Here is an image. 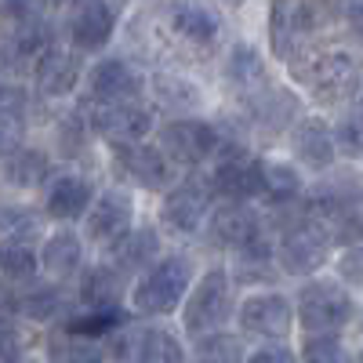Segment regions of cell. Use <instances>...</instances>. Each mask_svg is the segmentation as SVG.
<instances>
[{"label": "cell", "mask_w": 363, "mask_h": 363, "mask_svg": "<svg viewBox=\"0 0 363 363\" xmlns=\"http://www.w3.org/2000/svg\"><path fill=\"white\" fill-rule=\"evenodd\" d=\"M196 284V269H193V258L189 255H164L160 262H153L145 272H142V280L135 284L131 291V309L138 316H149V320H157V316H171L182 301L189 298Z\"/></svg>", "instance_id": "cell-1"}, {"label": "cell", "mask_w": 363, "mask_h": 363, "mask_svg": "<svg viewBox=\"0 0 363 363\" xmlns=\"http://www.w3.org/2000/svg\"><path fill=\"white\" fill-rule=\"evenodd\" d=\"M294 316L306 335H338L356 320V298L342 280H306L294 298Z\"/></svg>", "instance_id": "cell-2"}, {"label": "cell", "mask_w": 363, "mask_h": 363, "mask_svg": "<svg viewBox=\"0 0 363 363\" xmlns=\"http://www.w3.org/2000/svg\"><path fill=\"white\" fill-rule=\"evenodd\" d=\"M306 215L316 218L335 244L352 247L356 236H363V189L352 182H330L306 200Z\"/></svg>", "instance_id": "cell-3"}, {"label": "cell", "mask_w": 363, "mask_h": 363, "mask_svg": "<svg viewBox=\"0 0 363 363\" xmlns=\"http://www.w3.org/2000/svg\"><path fill=\"white\" fill-rule=\"evenodd\" d=\"M233 313V280L225 269H207L193 284L189 298L182 301V327L189 338H203L211 330H218Z\"/></svg>", "instance_id": "cell-4"}, {"label": "cell", "mask_w": 363, "mask_h": 363, "mask_svg": "<svg viewBox=\"0 0 363 363\" xmlns=\"http://www.w3.org/2000/svg\"><path fill=\"white\" fill-rule=\"evenodd\" d=\"M207 182H211V193L229 200V203H251V200L265 196L262 160H255L247 149L236 145V142H222Z\"/></svg>", "instance_id": "cell-5"}, {"label": "cell", "mask_w": 363, "mask_h": 363, "mask_svg": "<svg viewBox=\"0 0 363 363\" xmlns=\"http://www.w3.org/2000/svg\"><path fill=\"white\" fill-rule=\"evenodd\" d=\"M306 84L309 91L327 102V106H338L359 95L363 87V58L349 48H335V51H323L316 55L313 62L306 66Z\"/></svg>", "instance_id": "cell-6"}, {"label": "cell", "mask_w": 363, "mask_h": 363, "mask_svg": "<svg viewBox=\"0 0 363 363\" xmlns=\"http://www.w3.org/2000/svg\"><path fill=\"white\" fill-rule=\"evenodd\" d=\"M330 251H335V240L327 236V229L316 218L306 215L280 236L277 262L287 277H313V272H320L327 265Z\"/></svg>", "instance_id": "cell-7"}, {"label": "cell", "mask_w": 363, "mask_h": 363, "mask_svg": "<svg viewBox=\"0 0 363 363\" xmlns=\"http://www.w3.org/2000/svg\"><path fill=\"white\" fill-rule=\"evenodd\" d=\"M236 323L251 338L284 342L294 327V301L280 291H251L236 306Z\"/></svg>", "instance_id": "cell-8"}, {"label": "cell", "mask_w": 363, "mask_h": 363, "mask_svg": "<svg viewBox=\"0 0 363 363\" xmlns=\"http://www.w3.org/2000/svg\"><path fill=\"white\" fill-rule=\"evenodd\" d=\"M160 149L178 167H200L211 157H218L222 135H218V128H211L207 120L178 116V120H171V124L160 128Z\"/></svg>", "instance_id": "cell-9"}, {"label": "cell", "mask_w": 363, "mask_h": 363, "mask_svg": "<svg viewBox=\"0 0 363 363\" xmlns=\"http://www.w3.org/2000/svg\"><path fill=\"white\" fill-rule=\"evenodd\" d=\"M87 128L113 145H131L153 131V113L138 102H95L91 99Z\"/></svg>", "instance_id": "cell-10"}, {"label": "cell", "mask_w": 363, "mask_h": 363, "mask_svg": "<svg viewBox=\"0 0 363 363\" xmlns=\"http://www.w3.org/2000/svg\"><path fill=\"white\" fill-rule=\"evenodd\" d=\"M207 218H211V182L186 178L182 186L167 189L164 207H160V222L171 233L193 236V233H200V225H207Z\"/></svg>", "instance_id": "cell-11"}, {"label": "cell", "mask_w": 363, "mask_h": 363, "mask_svg": "<svg viewBox=\"0 0 363 363\" xmlns=\"http://www.w3.org/2000/svg\"><path fill=\"white\" fill-rule=\"evenodd\" d=\"M131 229H135V200L128 193L106 189L102 196H95V203L87 211V225H84L91 244L113 251Z\"/></svg>", "instance_id": "cell-12"}, {"label": "cell", "mask_w": 363, "mask_h": 363, "mask_svg": "<svg viewBox=\"0 0 363 363\" xmlns=\"http://www.w3.org/2000/svg\"><path fill=\"white\" fill-rule=\"evenodd\" d=\"M207 236L215 240L218 247H225V251H244V247H251L255 240H262L265 233H262V218H258V211L251 207V203H222V207H215L211 211V218H207Z\"/></svg>", "instance_id": "cell-13"}, {"label": "cell", "mask_w": 363, "mask_h": 363, "mask_svg": "<svg viewBox=\"0 0 363 363\" xmlns=\"http://www.w3.org/2000/svg\"><path fill=\"white\" fill-rule=\"evenodd\" d=\"M116 164H120V174L138 182L142 189H167L174 178V164L160 145H142V142L116 145Z\"/></svg>", "instance_id": "cell-14"}, {"label": "cell", "mask_w": 363, "mask_h": 363, "mask_svg": "<svg viewBox=\"0 0 363 363\" xmlns=\"http://www.w3.org/2000/svg\"><path fill=\"white\" fill-rule=\"evenodd\" d=\"M291 149L301 167L320 171V174L335 167V157H338V142L320 116H306L291 128Z\"/></svg>", "instance_id": "cell-15"}, {"label": "cell", "mask_w": 363, "mask_h": 363, "mask_svg": "<svg viewBox=\"0 0 363 363\" xmlns=\"http://www.w3.org/2000/svg\"><path fill=\"white\" fill-rule=\"evenodd\" d=\"M116 29V15L106 0H77L69 15V37L80 51H99L109 44Z\"/></svg>", "instance_id": "cell-16"}, {"label": "cell", "mask_w": 363, "mask_h": 363, "mask_svg": "<svg viewBox=\"0 0 363 363\" xmlns=\"http://www.w3.org/2000/svg\"><path fill=\"white\" fill-rule=\"evenodd\" d=\"M309 29H313V11H309L306 0H272L269 40H272V51L280 58H287Z\"/></svg>", "instance_id": "cell-17"}, {"label": "cell", "mask_w": 363, "mask_h": 363, "mask_svg": "<svg viewBox=\"0 0 363 363\" xmlns=\"http://www.w3.org/2000/svg\"><path fill=\"white\" fill-rule=\"evenodd\" d=\"M142 77L124 58H106L91 69V99L95 102H138Z\"/></svg>", "instance_id": "cell-18"}, {"label": "cell", "mask_w": 363, "mask_h": 363, "mask_svg": "<svg viewBox=\"0 0 363 363\" xmlns=\"http://www.w3.org/2000/svg\"><path fill=\"white\" fill-rule=\"evenodd\" d=\"M91 203H95V189L80 174H58L48 186V215L58 222H73V218L87 215Z\"/></svg>", "instance_id": "cell-19"}, {"label": "cell", "mask_w": 363, "mask_h": 363, "mask_svg": "<svg viewBox=\"0 0 363 363\" xmlns=\"http://www.w3.org/2000/svg\"><path fill=\"white\" fill-rule=\"evenodd\" d=\"M37 87L51 99H62L77 87L80 80V58L73 51H62V48H51L40 62H37Z\"/></svg>", "instance_id": "cell-20"}, {"label": "cell", "mask_w": 363, "mask_h": 363, "mask_svg": "<svg viewBox=\"0 0 363 363\" xmlns=\"http://www.w3.org/2000/svg\"><path fill=\"white\" fill-rule=\"evenodd\" d=\"M157 251H160L157 229H153V225H135V229L113 247V265L128 277V272H138V269H149V265H153Z\"/></svg>", "instance_id": "cell-21"}, {"label": "cell", "mask_w": 363, "mask_h": 363, "mask_svg": "<svg viewBox=\"0 0 363 363\" xmlns=\"http://www.w3.org/2000/svg\"><path fill=\"white\" fill-rule=\"evenodd\" d=\"M51 51V29L44 22H22V29L8 40L4 48V66H15V69H26V66H33Z\"/></svg>", "instance_id": "cell-22"}, {"label": "cell", "mask_w": 363, "mask_h": 363, "mask_svg": "<svg viewBox=\"0 0 363 363\" xmlns=\"http://www.w3.org/2000/svg\"><path fill=\"white\" fill-rule=\"evenodd\" d=\"M131 363H186V345L167 327H145L135 330Z\"/></svg>", "instance_id": "cell-23"}, {"label": "cell", "mask_w": 363, "mask_h": 363, "mask_svg": "<svg viewBox=\"0 0 363 363\" xmlns=\"http://www.w3.org/2000/svg\"><path fill=\"white\" fill-rule=\"evenodd\" d=\"M120 294H124V272L116 265H95V269L84 272L80 301L87 309H116Z\"/></svg>", "instance_id": "cell-24"}, {"label": "cell", "mask_w": 363, "mask_h": 363, "mask_svg": "<svg viewBox=\"0 0 363 363\" xmlns=\"http://www.w3.org/2000/svg\"><path fill=\"white\" fill-rule=\"evenodd\" d=\"M171 29L182 37V40H189L196 48H207L211 40L218 37V15L215 11H207L203 4H174L171 8Z\"/></svg>", "instance_id": "cell-25"}, {"label": "cell", "mask_w": 363, "mask_h": 363, "mask_svg": "<svg viewBox=\"0 0 363 363\" xmlns=\"http://www.w3.org/2000/svg\"><path fill=\"white\" fill-rule=\"evenodd\" d=\"M80 262H84L80 236H77V233H69V229H58V233L48 240V244H44V251H40V265L51 272L55 280L73 277V272L80 269Z\"/></svg>", "instance_id": "cell-26"}, {"label": "cell", "mask_w": 363, "mask_h": 363, "mask_svg": "<svg viewBox=\"0 0 363 363\" xmlns=\"http://www.w3.org/2000/svg\"><path fill=\"white\" fill-rule=\"evenodd\" d=\"M48 171H51L48 153H40V149H18V153L8 157L4 178L11 182V186H18V189H37L40 182L48 178Z\"/></svg>", "instance_id": "cell-27"}, {"label": "cell", "mask_w": 363, "mask_h": 363, "mask_svg": "<svg viewBox=\"0 0 363 363\" xmlns=\"http://www.w3.org/2000/svg\"><path fill=\"white\" fill-rule=\"evenodd\" d=\"M262 174H265V200H272V203H294L301 196V174H298V167H291L284 160H262Z\"/></svg>", "instance_id": "cell-28"}, {"label": "cell", "mask_w": 363, "mask_h": 363, "mask_svg": "<svg viewBox=\"0 0 363 363\" xmlns=\"http://www.w3.org/2000/svg\"><path fill=\"white\" fill-rule=\"evenodd\" d=\"M37 251L26 244V240H8L0 244V272L11 280V284H26L37 277Z\"/></svg>", "instance_id": "cell-29"}, {"label": "cell", "mask_w": 363, "mask_h": 363, "mask_svg": "<svg viewBox=\"0 0 363 363\" xmlns=\"http://www.w3.org/2000/svg\"><path fill=\"white\" fill-rule=\"evenodd\" d=\"M193 356L196 363H244V342L225 330H211V335L196 338Z\"/></svg>", "instance_id": "cell-30"}, {"label": "cell", "mask_w": 363, "mask_h": 363, "mask_svg": "<svg viewBox=\"0 0 363 363\" xmlns=\"http://www.w3.org/2000/svg\"><path fill=\"white\" fill-rule=\"evenodd\" d=\"M225 77L240 87H258L262 77H265V62L262 55L251 48V44H236L229 51V62H225Z\"/></svg>", "instance_id": "cell-31"}, {"label": "cell", "mask_w": 363, "mask_h": 363, "mask_svg": "<svg viewBox=\"0 0 363 363\" xmlns=\"http://www.w3.org/2000/svg\"><path fill=\"white\" fill-rule=\"evenodd\" d=\"M153 91H157L160 102H167L174 109H196L203 102L200 87L193 80H186V77H157L153 80Z\"/></svg>", "instance_id": "cell-32"}, {"label": "cell", "mask_w": 363, "mask_h": 363, "mask_svg": "<svg viewBox=\"0 0 363 363\" xmlns=\"http://www.w3.org/2000/svg\"><path fill=\"white\" fill-rule=\"evenodd\" d=\"M301 363H356L338 335H309L301 345Z\"/></svg>", "instance_id": "cell-33"}, {"label": "cell", "mask_w": 363, "mask_h": 363, "mask_svg": "<svg viewBox=\"0 0 363 363\" xmlns=\"http://www.w3.org/2000/svg\"><path fill=\"white\" fill-rule=\"evenodd\" d=\"M51 356H55V363H102L106 359V349L99 345V338L66 335L62 342H55Z\"/></svg>", "instance_id": "cell-34"}, {"label": "cell", "mask_w": 363, "mask_h": 363, "mask_svg": "<svg viewBox=\"0 0 363 363\" xmlns=\"http://www.w3.org/2000/svg\"><path fill=\"white\" fill-rule=\"evenodd\" d=\"M62 309H66V298H62L58 287H37V291H29V294L18 298V313H26L29 320H40V323L58 316Z\"/></svg>", "instance_id": "cell-35"}, {"label": "cell", "mask_w": 363, "mask_h": 363, "mask_svg": "<svg viewBox=\"0 0 363 363\" xmlns=\"http://www.w3.org/2000/svg\"><path fill=\"white\" fill-rule=\"evenodd\" d=\"M22 138H26V120H22V113H0V157L18 153Z\"/></svg>", "instance_id": "cell-36"}, {"label": "cell", "mask_w": 363, "mask_h": 363, "mask_svg": "<svg viewBox=\"0 0 363 363\" xmlns=\"http://www.w3.org/2000/svg\"><path fill=\"white\" fill-rule=\"evenodd\" d=\"M338 272H342L349 284L363 287V236H359V244L345 247V255H342V262H338Z\"/></svg>", "instance_id": "cell-37"}, {"label": "cell", "mask_w": 363, "mask_h": 363, "mask_svg": "<svg viewBox=\"0 0 363 363\" xmlns=\"http://www.w3.org/2000/svg\"><path fill=\"white\" fill-rule=\"evenodd\" d=\"M18 349H22V330L15 327V320L0 316V363L18 356Z\"/></svg>", "instance_id": "cell-38"}, {"label": "cell", "mask_w": 363, "mask_h": 363, "mask_svg": "<svg viewBox=\"0 0 363 363\" xmlns=\"http://www.w3.org/2000/svg\"><path fill=\"white\" fill-rule=\"evenodd\" d=\"M244 363H298V356H294L287 345H280V342H269V345L255 349Z\"/></svg>", "instance_id": "cell-39"}, {"label": "cell", "mask_w": 363, "mask_h": 363, "mask_svg": "<svg viewBox=\"0 0 363 363\" xmlns=\"http://www.w3.org/2000/svg\"><path fill=\"white\" fill-rule=\"evenodd\" d=\"M0 4H4V11L15 15L18 22H33L44 8V0H0Z\"/></svg>", "instance_id": "cell-40"}, {"label": "cell", "mask_w": 363, "mask_h": 363, "mask_svg": "<svg viewBox=\"0 0 363 363\" xmlns=\"http://www.w3.org/2000/svg\"><path fill=\"white\" fill-rule=\"evenodd\" d=\"M22 106H26V91L0 80V113H22Z\"/></svg>", "instance_id": "cell-41"}, {"label": "cell", "mask_w": 363, "mask_h": 363, "mask_svg": "<svg viewBox=\"0 0 363 363\" xmlns=\"http://www.w3.org/2000/svg\"><path fill=\"white\" fill-rule=\"evenodd\" d=\"M349 26L363 37V0H349Z\"/></svg>", "instance_id": "cell-42"}, {"label": "cell", "mask_w": 363, "mask_h": 363, "mask_svg": "<svg viewBox=\"0 0 363 363\" xmlns=\"http://www.w3.org/2000/svg\"><path fill=\"white\" fill-rule=\"evenodd\" d=\"M4 363H37L33 356H11V359H4Z\"/></svg>", "instance_id": "cell-43"}, {"label": "cell", "mask_w": 363, "mask_h": 363, "mask_svg": "<svg viewBox=\"0 0 363 363\" xmlns=\"http://www.w3.org/2000/svg\"><path fill=\"white\" fill-rule=\"evenodd\" d=\"M356 363H363V349H359V356H356Z\"/></svg>", "instance_id": "cell-44"}, {"label": "cell", "mask_w": 363, "mask_h": 363, "mask_svg": "<svg viewBox=\"0 0 363 363\" xmlns=\"http://www.w3.org/2000/svg\"><path fill=\"white\" fill-rule=\"evenodd\" d=\"M55 4H62V0H55Z\"/></svg>", "instance_id": "cell-45"}]
</instances>
